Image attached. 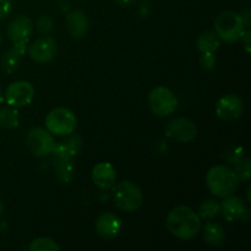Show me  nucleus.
<instances>
[{
    "label": "nucleus",
    "mask_w": 251,
    "mask_h": 251,
    "mask_svg": "<svg viewBox=\"0 0 251 251\" xmlns=\"http://www.w3.org/2000/svg\"><path fill=\"white\" fill-rule=\"evenodd\" d=\"M113 200L115 206L125 212H135L144 202L142 191L136 184L130 180H123L113 191Z\"/></svg>",
    "instance_id": "4"
},
{
    "label": "nucleus",
    "mask_w": 251,
    "mask_h": 251,
    "mask_svg": "<svg viewBox=\"0 0 251 251\" xmlns=\"http://www.w3.org/2000/svg\"><path fill=\"white\" fill-rule=\"evenodd\" d=\"M29 251H59L60 247L56 244L55 240L50 239V238L41 237L34 239L31 242L28 247Z\"/></svg>",
    "instance_id": "23"
},
{
    "label": "nucleus",
    "mask_w": 251,
    "mask_h": 251,
    "mask_svg": "<svg viewBox=\"0 0 251 251\" xmlns=\"http://www.w3.org/2000/svg\"><path fill=\"white\" fill-rule=\"evenodd\" d=\"M243 112H244V102L237 95L223 96L216 104V114L221 120H225V122L239 119Z\"/></svg>",
    "instance_id": "11"
},
{
    "label": "nucleus",
    "mask_w": 251,
    "mask_h": 251,
    "mask_svg": "<svg viewBox=\"0 0 251 251\" xmlns=\"http://www.w3.org/2000/svg\"><path fill=\"white\" fill-rule=\"evenodd\" d=\"M235 166V174L238 176V178H239V180H243V181H249L250 179V159L248 158V157H245V158H242L239 162H238L237 164H234Z\"/></svg>",
    "instance_id": "26"
},
{
    "label": "nucleus",
    "mask_w": 251,
    "mask_h": 251,
    "mask_svg": "<svg viewBox=\"0 0 251 251\" xmlns=\"http://www.w3.org/2000/svg\"><path fill=\"white\" fill-rule=\"evenodd\" d=\"M2 102V93H1V90H0V104H1Z\"/></svg>",
    "instance_id": "34"
},
{
    "label": "nucleus",
    "mask_w": 251,
    "mask_h": 251,
    "mask_svg": "<svg viewBox=\"0 0 251 251\" xmlns=\"http://www.w3.org/2000/svg\"><path fill=\"white\" fill-rule=\"evenodd\" d=\"M1 213H2V202L1 200H0V216H1Z\"/></svg>",
    "instance_id": "33"
},
{
    "label": "nucleus",
    "mask_w": 251,
    "mask_h": 251,
    "mask_svg": "<svg viewBox=\"0 0 251 251\" xmlns=\"http://www.w3.org/2000/svg\"><path fill=\"white\" fill-rule=\"evenodd\" d=\"M200 64L206 70H212L216 66L215 53H201Z\"/></svg>",
    "instance_id": "27"
},
{
    "label": "nucleus",
    "mask_w": 251,
    "mask_h": 251,
    "mask_svg": "<svg viewBox=\"0 0 251 251\" xmlns=\"http://www.w3.org/2000/svg\"><path fill=\"white\" fill-rule=\"evenodd\" d=\"M26 146L36 157H46L51 154L55 141L50 132L43 127H32L27 132Z\"/></svg>",
    "instance_id": "7"
},
{
    "label": "nucleus",
    "mask_w": 251,
    "mask_h": 251,
    "mask_svg": "<svg viewBox=\"0 0 251 251\" xmlns=\"http://www.w3.org/2000/svg\"><path fill=\"white\" fill-rule=\"evenodd\" d=\"M149 107L157 117H168L178 108V98L169 88L159 86L150 92Z\"/></svg>",
    "instance_id": "6"
},
{
    "label": "nucleus",
    "mask_w": 251,
    "mask_h": 251,
    "mask_svg": "<svg viewBox=\"0 0 251 251\" xmlns=\"http://www.w3.org/2000/svg\"><path fill=\"white\" fill-rule=\"evenodd\" d=\"M20 124V115L17 109L11 108H0V127L15 129Z\"/></svg>",
    "instance_id": "21"
},
{
    "label": "nucleus",
    "mask_w": 251,
    "mask_h": 251,
    "mask_svg": "<svg viewBox=\"0 0 251 251\" xmlns=\"http://www.w3.org/2000/svg\"><path fill=\"white\" fill-rule=\"evenodd\" d=\"M240 17H242L243 20V24H244V26H249L250 25V10L249 9H245L244 11L240 14Z\"/></svg>",
    "instance_id": "31"
},
{
    "label": "nucleus",
    "mask_w": 251,
    "mask_h": 251,
    "mask_svg": "<svg viewBox=\"0 0 251 251\" xmlns=\"http://www.w3.org/2000/svg\"><path fill=\"white\" fill-rule=\"evenodd\" d=\"M95 228L103 239H114L122 232L123 222L114 213L103 212L96 220Z\"/></svg>",
    "instance_id": "12"
},
{
    "label": "nucleus",
    "mask_w": 251,
    "mask_h": 251,
    "mask_svg": "<svg viewBox=\"0 0 251 251\" xmlns=\"http://www.w3.org/2000/svg\"><path fill=\"white\" fill-rule=\"evenodd\" d=\"M223 199L225 200L222 201V203H220V212L222 213V217L228 222H235V221L242 220L245 213H247V207H245L242 199L233 195Z\"/></svg>",
    "instance_id": "15"
},
{
    "label": "nucleus",
    "mask_w": 251,
    "mask_h": 251,
    "mask_svg": "<svg viewBox=\"0 0 251 251\" xmlns=\"http://www.w3.org/2000/svg\"><path fill=\"white\" fill-rule=\"evenodd\" d=\"M34 97V88L28 81H15L10 83L4 93L5 102L14 108L26 107Z\"/></svg>",
    "instance_id": "8"
},
{
    "label": "nucleus",
    "mask_w": 251,
    "mask_h": 251,
    "mask_svg": "<svg viewBox=\"0 0 251 251\" xmlns=\"http://www.w3.org/2000/svg\"><path fill=\"white\" fill-rule=\"evenodd\" d=\"M32 29H33V25L31 20L25 15H20L12 19L7 25V36L12 43L28 42Z\"/></svg>",
    "instance_id": "13"
},
{
    "label": "nucleus",
    "mask_w": 251,
    "mask_h": 251,
    "mask_svg": "<svg viewBox=\"0 0 251 251\" xmlns=\"http://www.w3.org/2000/svg\"><path fill=\"white\" fill-rule=\"evenodd\" d=\"M167 228L169 233L181 240L195 238L201 230V218L188 206H176L167 216Z\"/></svg>",
    "instance_id": "1"
},
{
    "label": "nucleus",
    "mask_w": 251,
    "mask_h": 251,
    "mask_svg": "<svg viewBox=\"0 0 251 251\" xmlns=\"http://www.w3.org/2000/svg\"><path fill=\"white\" fill-rule=\"evenodd\" d=\"M244 27L240 14L232 10L221 12L215 22V32L220 39L227 43H235L239 41L245 32Z\"/></svg>",
    "instance_id": "3"
},
{
    "label": "nucleus",
    "mask_w": 251,
    "mask_h": 251,
    "mask_svg": "<svg viewBox=\"0 0 251 251\" xmlns=\"http://www.w3.org/2000/svg\"><path fill=\"white\" fill-rule=\"evenodd\" d=\"M203 240L212 247H221L226 240V233L222 226L216 222H207L203 227Z\"/></svg>",
    "instance_id": "19"
},
{
    "label": "nucleus",
    "mask_w": 251,
    "mask_h": 251,
    "mask_svg": "<svg viewBox=\"0 0 251 251\" xmlns=\"http://www.w3.org/2000/svg\"><path fill=\"white\" fill-rule=\"evenodd\" d=\"M134 1L135 0H115V2L119 4L120 6H130Z\"/></svg>",
    "instance_id": "32"
},
{
    "label": "nucleus",
    "mask_w": 251,
    "mask_h": 251,
    "mask_svg": "<svg viewBox=\"0 0 251 251\" xmlns=\"http://www.w3.org/2000/svg\"><path fill=\"white\" fill-rule=\"evenodd\" d=\"M27 43H28V42H17V43H14V47H12L10 50L5 51V53L2 54L1 65L4 71H6V73H12V71L16 70L22 55H24L25 51H26Z\"/></svg>",
    "instance_id": "18"
},
{
    "label": "nucleus",
    "mask_w": 251,
    "mask_h": 251,
    "mask_svg": "<svg viewBox=\"0 0 251 251\" xmlns=\"http://www.w3.org/2000/svg\"><path fill=\"white\" fill-rule=\"evenodd\" d=\"M12 10L11 0H0V20L6 19Z\"/></svg>",
    "instance_id": "29"
},
{
    "label": "nucleus",
    "mask_w": 251,
    "mask_h": 251,
    "mask_svg": "<svg viewBox=\"0 0 251 251\" xmlns=\"http://www.w3.org/2000/svg\"><path fill=\"white\" fill-rule=\"evenodd\" d=\"M239 178L234 169L227 166H213L206 174V185L212 195L227 198L233 195L239 186Z\"/></svg>",
    "instance_id": "2"
},
{
    "label": "nucleus",
    "mask_w": 251,
    "mask_h": 251,
    "mask_svg": "<svg viewBox=\"0 0 251 251\" xmlns=\"http://www.w3.org/2000/svg\"><path fill=\"white\" fill-rule=\"evenodd\" d=\"M2 41V34H1V32H0V42Z\"/></svg>",
    "instance_id": "35"
},
{
    "label": "nucleus",
    "mask_w": 251,
    "mask_h": 251,
    "mask_svg": "<svg viewBox=\"0 0 251 251\" xmlns=\"http://www.w3.org/2000/svg\"><path fill=\"white\" fill-rule=\"evenodd\" d=\"M220 202L210 199V200H206L205 202H202V205L199 207V216L203 220H212L220 213Z\"/></svg>",
    "instance_id": "22"
},
{
    "label": "nucleus",
    "mask_w": 251,
    "mask_h": 251,
    "mask_svg": "<svg viewBox=\"0 0 251 251\" xmlns=\"http://www.w3.org/2000/svg\"><path fill=\"white\" fill-rule=\"evenodd\" d=\"M221 46V39L215 31H206L201 34L196 42V47L200 53H215Z\"/></svg>",
    "instance_id": "20"
},
{
    "label": "nucleus",
    "mask_w": 251,
    "mask_h": 251,
    "mask_svg": "<svg viewBox=\"0 0 251 251\" xmlns=\"http://www.w3.org/2000/svg\"><path fill=\"white\" fill-rule=\"evenodd\" d=\"M46 127L51 135L69 136L77 127V119L68 108H55L47 114Z\"/></svg>",
    "instance_id": "5"
},
{
    "label": "nucleus",
    "mask_w": 251,
    "mask_h": 251,
    "mask_svg": "<svg viewBox=\"0 0 251 251\" xmlns=\"http://www.w3.org/2000/svg\"><path fill=\"white\" fill-rule=\"evenodd\" d=\"M250 34H251L250 29H248L247 32H244V34H243L242 38H240L243 42H244V47H245V49H247L248 53L250 51Z\"/></svg>",
    "instance_id": "30"
},
{
    "label": "nucleus",
    "mask_w": 251,
    "mask_h": 251,
    "mask_svg": "<svg viewBox=\"0 0 251 251\" xmlns=\"http://www.w3.org/2000/svg\"><path fill=\"white\" fill-rule=\"evenodd\" d=\"M166 136L176 142H190L198 136V127L188 118H176L166 126Z\"/></svg>",
    "instance_id": "9"
},
{
    "label": "nucleus",
    "mask_w": 251,
    "mask_h": 251,
    "mask_svg": "<svg viewBox=\"0 0 251 251\" xmlns=\"http://www.w3.org/2000/svg\"><path fill=\"white\" fill-rule=\"evenodd\" d=\"M81 137L75 135V136L69 137L65 141L55 145L51 151V154L54 156V159H71L74 156L78 153L81 149Z\"/></svg>",
    "instance_id": "16"
},
{
    "label": "nucleus",
    "mask_w": 251,
    "mask_h": 251,
    "mask_svg": "<svg viewBox=\"0 0 251 251\" xmlns=\"http://www.w3.org/2000/svg\"><path fill=\"white\" fill-rule=\"evenodd\" d=\"M225 158L230 164H237L242 158H244V150L237 145H230L225 150Z\"/></svg>",
    "instance_id": "25"
},
{
    "label": "nucleus",
    "mask_w": 251,
    "mask_h": 251,
    "mask_svg": "<svg viewBox=\"0 0 251 251\" xmlns=\"http://www.w3.org/2000/svg\"><path fill=\"white\" fill-rule=\"evenodd\" d=\"M92 180L100 189L108 190L113 188L117 181V172L110 163L100 162L92 169Z\"/></svg>",
    "instance_id": "14"
},
{
    "label": "nucleus",
    "mask_w": 251,
    "mask_h": 251,
    "mask_svg": "<svg viewBox=\"0 0 251 251\" xmlns=\"http://www.w3.org/2000/svg\"><path fill=\"white\" fill-rule=\"evenodd\" d=\"M56 176L63 183L70 181L73 176V161L71 159H56L55 161Z\"/></svg>",
    "instance_id": "24"
},
{
    "label": "nucleus",
    "mask_w": 251,
    "mask_h": 251,
    "mask_svg": "<svg viewBox=\"0 0 251 251\" xmlns=\"http://www.w3.org/2000/svg\"><path fill=\"white\" fill-rule=\"evenodd\" d=\"M58 54V44L51 37L44 36L37 38L28 48V55L34 63L46 64L54 60Z\"/></svg>",
    "instance_id": "10"
},
{
    "label": "nucleus",
    "mask_w": 251,
    "mask_h": 251,
    "mask_svg": "<svg viewBox=\"0 0 251 251\" xmlns=\"http://www.w3.org/2000/svg\"><path fill=\"white\" fill-rule=\"evenodd\" d=\"M54 28L53 20L49 16H42L41 19L38 20V29L42 32V33L47 34L50 33Z\"/></svg>",
    "instance_id": "28"
},
{
    "label": "nucleus",
    "mask_w": 251,
    "mask_h": 251,
    "mask_svg": "<svg viewBox=\"0 0 251 251\" xmlns=\"http://www.w3.org/2000/svg\"><path fill=\"white\" fill-rule=\"evenodd\" d=\"M66 26L69 32L75 38H81L88 31V20L85 12L80 10H74L66 16Z\"/></svg>",
    "instance_id": "17"
}]
</instances>
